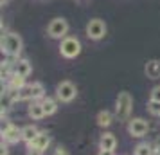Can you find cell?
Here are the masks:
<instances>
[{"instance_id": "4", "label": "cell", "mask_w": 160, "mask_h": 155, "mask_svg": "<svg viewBox=\"0 0 160 155\" xmlns=\"http://www.w3.org/2000/svg\"><path fill=\"white\" fill-rule=\"evenodd\" d=\"M68 29H70L68 22H67L65 18L58 16V18H52L51 23L47 25V34H49L52 40H63V38H67V34H68Z\"/></svg>"}, {"instance_id": "19", "label": "cell", "mask_w": 160, "mask_h": 155, "mask_svg": "<svg viewBox=\"0 0 160 155\" xmlns=\"http://www.w3.org/2000/svg\"><path fill=\"white\" fill-rule=\"evenodd\" d=\"M148 112H149L151 116L160 117V101H153V99H149V101H148Z\"/></svg>"}, {"instance_id": "22", "label": "cell", "mask_w": 160, "mask_h": 155, "mask_svg": "<svg viewBox=\"0 0 160 155\" xmlns=\"http://www.w3.org/2000/svg\"><path fill=\"white\" fill-rule=\"evenodd\" d=\"M25 155H43V152L34 150V148H27V153H25Z\"/></svg>"}, {"instance_id": "25", "label": "cell", "mask_w": 160, "mask_h": 155, "mask_svg": "<svg viewBox=\"0 0 160 155\" xmlns=\"http://www.w3.org/2000/svg\"><path fill=\"white\" fill-rule=\"evenodd\" d=\"M76 2H78L79 6H87V4H88V2H90V0H76Z\"/></svg>"}, {"instance_id": "12", "label": "cell", "mask_w": 160, "mask_h": 155, "mask_svg": "<svg viewBox=\"0 0 160 155\" xmlns=\"http://www.w3.org/2000/svg\"><path fill=\"white\" fill-rule=\"evenodd\" d=\"M13 72L18 74V76H22V78H27L31 72H32V65H31L29 59H15V63H13Z\"/></svg>"}, {"instance_id": "20", "label": "cell", "mask_w": 160, "mask_h": 155, "mask_svg": "<svg viewBox=\"0 0 160 155\" xmlns=\"http://www.w3.org/2000/svg\"><path fill=\"white\" fill-rule=\"evenodd\" d=\"M149 99H153V101H160V85H157V87H153L151 92H149Z\"/></svg>"}, {"instance_id": "14", "label": "cell", "mask_w": 160, "mask_h": 155, "mask_svg": "<svg viewBox=\"0 0 160 155\" xmlns=\"http://www.w3.org/2000/svg\"><path fill=\"white\" fill-rule=\"evenodd\" d=\"M6 80H8V87H6L8 90H20L27 85V83H25V78H22V76H18V74H15V72L9 74Z\"/></svg>"}, {"instance_id": "24", "label": "cell", "mask_w": 160, "mask_h": 155, "mask_svg": "<svg viewBox=\"0 0 160 155\" xmlns=\"http://www.w3.org/2000/svg\"><path fill=\"white\" fill-rule=\"evenodd\" d=\"M54 155H68V153H67V150H65V148H61V146H59L58 150H56V153H54Z\"/></svg>"}, {"instance_id": "23", "label": "cell", "mask_w": 160, "mask_h": 155, "mask_svg": "<svg viewBox=\"0 0 160 155\" xmlns=\"http://www.w3.org/2000/svg\"><path fill=\"white\" fill-rule=\"evenodd\" d=\"M97 155H115L112 150H99V153Z\"/></svg>"}, {"instance_id": "13", "label": "cell", "mask_w": 160, "mask_h": 155, "mask_svg": "<svg viewBox=\"0 0 160 155\" xmlns=\"http://www.w3.org/2000/svg\"><path fill=\"white\" fill-rule=\"evenodd\" d=\"M117 148V137L112 132H104L99 139V150H115Z\"/></svg>"}, {"instance_id": "15", "label": "cell", "mask_w": 160, "mask_h": 155, "mask_svg": "<svg viewBox=\"0 0 160 155\" xmlns=\"http://www.w3.org/2000/svg\"><path fill=\"white\" fill-rule=\"evenodd\" d=\"M95 121H97V125L101 126V128H108V126H112V123H113V114L110 110H101L97 114Z\"/></svg>"}, {"instance_id": "11", "label": "cell", "mask_w": 160, "mask_h": 155, "mask_svg": "<svg viewBox=\"0 0 160 155\" xmlns=\"http://www.w3.org/2000/svg\"><path fill=\"white\" fill-rule=\"evenodd\" d=\"M144 72L148 80H160V59H148V63L144 65Z\"/></svg>"}, {"instance_id": "1", "label": "cell", "mask_w": 160, "mask_h": 155, "mask_svg": "<svg viewBox=\"0 0 160 155\" xmlns=\"http://www.w3.org/2000/svg\"><path fill=\"white\" fill-rule=\"evenodd\" d=\"M0 47H2V52L8 54L9 58H16L23 49L22 36L16 34V33H6V34H2Z\"/></svg>"}, {"instance_id": "5", "label": "cell", "mask_w": 160, "mask_h": 155, "mask_svg": "<svg viewBox=\"0 0 160 155\" xmlns=\"http://www.w3.org/2000/svg\"><path fill=\"white\" fill-rule=\"evenodd\" d=\"M78 96V87L72 81H61L56 85V99L61 103H70Z\"/></svg>"}, {"instance_id": "21", "label": "cell", "mask_w": 160, "mask_h": 155, "mask_svg": "<svg viewBox=\"0 0 160 155\" xmlns=\"http://www.w3.org/2000/svg\"><path fill=\"white\" fill-rule=\"evenodd\" d=\"M0 155H9V148H8V142L6 141H2V144H0Z\"/></svg>"}, {"instance_id": "7", "label": "cell", "mask_w": 160, "mask_h": 155, "mask_svg": "<svg viewBox=\"0 0 160 155\" xmlns=\"http://www.w3.org/2000/svg\"><path fill=\"white\" fill-rule=\"evenodd\" d=\"M148 130H149V123H148L146 119L133 117V119L128 121V133H130L131 137L140 139V137H144L146 133H148Z\"/></svg>"}, {"instance_id": "18", "label": "cell", "mask_w": 160, "mask_h": 155, "mask_svg": "<svg viewBox=\"0 0 160 155\" xmlns=\"http://www.w3.org/2000/svg\"><path fill=\"white\" fill-rule=\"evenodd\" d=\"M133 155H155V150H153L151 144H148V142H140V144L135 146Z\"/></svg>"}, {"instance_id": "8", "label": "cell", "mask_w": 160, "mask_h": 155, "mask_svg": "<svg viewBox=\"0 0 160 155\" xmlns=\"http://www.w3.org/2000/svg\"><path fill=\"white\" fill-rule=\"evenodd\" d=\"M2 141H6V142H18V141H22V128H18L15 126L13 123H8V125L2 128Z\"/></svg>"}, {"instance_id": "3", "label": "cell", "mask_w": 160, "mask_h": 155, "mask_svg": "<svg viewBox=\"0 0 160 155\" xmlns=\"http://www.w3.org/2000/svg\"><path fill=\"white\" fill-rule=\"evenodd\" d=\"M59 54L67 59H74L81 54V42L76 36H67L59 44Z\"/></svg>"}, {"instance_id": "2", "label": "cell", "mask_w": 160, "mask_h": 155, "mask_svg": "<svg viewBox=\"0 0 160 155\" xmlns=\"http://www.w3.org/2000/svg\"><path fill=\"white\" fill-rule=\"evenodd\" d=\"M131 110H133V97L130 92H119V96L115 99V117L119 121H130Z\"/></svg>"}, {"instance_id": "9", "label": "cell", "mask_w": 160, "mask_h": 155, "mask_svg": "<svg viewBox=\"0 0 160 155\" xmlns=\"http://www.w3.org/2000/svg\"><path fill=\"white\" fill-rule=\"evenodd\" d=\"M49 144H51V135H49L47 132H42V130H40V133L27 144V148H34V150L45 152V150L49 148Z\"/></svg>"}, {"instance_id": "26", "label": "cell", "mask_w": 160, "mask_h": 155, "mask_svg": "<svg viewBox=\"0 0 160 155\" xmlns=\"http://www.w3.org/2000/svg\"><path fill=\"white\" fill-rule=\"evenodd\" d=\"M9 0H2V6H6V4H8Z\"/></svg>"}, {"instance_id": "17", "label": "cell", "mask_w": 160, "mask_h": 155, "mask_svg": "<svg viewBox=\"0 0 160 155\" xmlns=\"http://www.w3.org/2000/svg\"><path fill=\"white\" fill-rule=\"evenodd\" d=\"M42 103H43V108H45V114H47V116H52V114L58 112V99L47 96V97L42 99Z\"/></svg>"}, {"instance_id": "10", "label": "cell", "mask_w": 160, "mask_h": 155, "mask_svg": "<svg viewBox=\"0 0 160 155\" xmlns=\"http://www.w3.org/2000/svg\"><path fill=\"white\" fill-rule=\"evenodd\" d=\"M27 116H29L32 121H40V119H43L45 116H47L42 99H40V101H31V105L27 106Z\"/></svg>"}, {"instance_id": "16", "label": "cell", "mask_w": 160, "mask_h": 155, "mask_svg": "<svg viewBox=\"0 0 160 155\" xmlns=\"http://www.w3.org/2000/svg\"><path fill=\"white\" fill-rule=\"evenodd\" d=\"M38 133H40V130H38L34 125H25V126L22 128V141L29 144L31 141H32V139L38 135Z\"/></svg>"}, {"instance_id": "6", "label": "cell", "mask_w": 160, "mask_h": 155, "mask_svg": "<svg viewBox=\"0 0 160 155\" xmlns=\"http://www.w3.org/2000/svg\"><path fill=\"white\" fill-rule=\"evenodd\" d=\"M85 31H87V36L90 38V40L97 42V40H102V38L106 36L108 27H106L104 20H101V18H92V20L87 23V29Z\"/></svg>"}]
</instances>
